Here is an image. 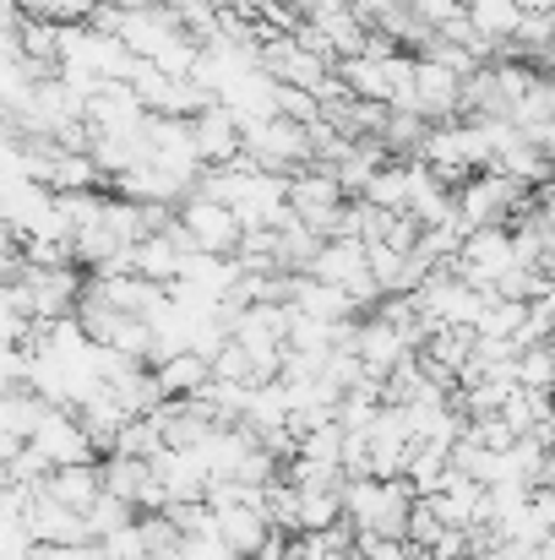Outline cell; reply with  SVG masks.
<instances>
[{"instance_id":"obj_7","label":"cell","mask_w":555,"mask_h":560,"mask_svg":"<svg viewBox=\"0 0 555 560\" xmlns=\"http://www.w3.org/2000/svg\"><path fill=\"white\" fill-rule=\"evenodd\" d=\"M349 201V190L338 186V175H327V170H300L294 180H289V207L305 218V229H327L333 223V212Z\"/></svg>"},{"instance_id":"obj_6","label":"cell","mask_w":555,"mask_h":560,"mask_svg":"<svg viewBox=\"0 0 555 560\" xmlns=\"http://www.w3.org/2000/svg\"><path fill=\"white\" fill-rule=\"evenodd\" d=\"M22 523H27V528H33V539H38V545H49V550H88V545H93L88 517H82V512H71V506H60L55 495H38V501L22 512Z\"/></svg>"},{"instance_id":"obj_28","label":"cell","mask_w":555,"mask_h":560,"mask_svg":"<svg viewBox=\"0 0 555 560\" xmlns=\"http://www.w3.org/2000/svg\"><path fill=\"white\" fill-rule=\"evenodd\" d=\"M408 5H414V11H419V16H425V22L436 27V33H441V27H447V22H452L458 11H463L458 0H408Z\"/></svg>"},{"instance_id":"obj_31","label":"cell","mask_w":555,"mask_h":560,"mask_svg":"<svg viewBox=\"0 0 555 560\" xmlns=\"http://www.w3.org/2000/svg\"><path fill=\"white\" fill-rule=\"evenodd\" d=\"M545 349H551V354H555V332H551V343H545Z\"/></svg>"},{"instance_id":"obj_14","label":"cell","mask_w":555,"mask_h":560,"mask_svg":"<svg viewBox=\"0 0 555 560\" xmlns=\"http://www.w3.org/2000/svg\"><path fill=\"white\" fill-rule=\"evenodd\" d=\"M159 386H164V397H196V392L212 386V360H201V354L185 349V354L159 365Z\"/></svg>"},{"instance_id":"obj_29","label":"cell","mask_w":555,"mask_h":560,"mask_svg":"<svg viewBox=\"0 0 555 560\" xmlns=\"http://www.w3.org/2000/svg\"><path fill=\"white\" fill-rule=\"evenodd\" d=\"M529 137L540 142V153L551 159V170H555V120H551V126H540V131H529Z\"/></svg>"},{"instance_id":"obj_9","label":"cell","mask_w":555,"mask_h":560,"mask_svg":"<svg viewBox=\"0 0 555 560\" xmlns=\"http://www.w3.org/2000/svg\"><path fill=\"white\" fill-rule=\"evenodd\" d=\"M294 311L311 316V322H327V327H344V322L360 316V305H355L349 289L322 283V278H311V272H300V283H294Z\"/></svg>"},{"instance_id":"obj_22","label":"cell","mask_w":555,"mask_h":560,"mask_svg":"<svg viewBox=\"0 0 555 560\" xmlns=\"http://www.w3.org/2000/svg\"><path fill=\"white\" fill-rule=\"evenodd\" d=\"M267 523H273V534H300V490L289 485V479H278V485H267Z\"/></svg>"},{"instance_id":"obj_5","label":"cell","mask_w":555,"mask_h":560,"mask_svg":"<svg viewBox=\"0 0 555 560\" xmlns=\"http://www.w3.org/2000/svg\"><path fill=\"white\" fill-rule=\"evenodd\" d=\"M33 446H38V452H44L55 468H82V463H99V441L88 435V424H82L71 408H55V413L38 424Z\"/></svg>"},{"instance_id":"obj_10","label":"cell","mask_w":555,"mask_h":560,"mask_svg":"<svg viewBox=\"0 0 555 560\" xmlns=\"http://www.w3.org/2000/svg\"><path fill=\"white\" fill-rule=\"evenodd\" d=\"M218 539L240 560H256L273 539V523H267L262 506H229V512H218Z\"/></svg>"},{"instance_id":"obj_13","label":"cell","mask_w":555,"mask_h":560,"mask_svg":"<svg viewBox=\"0 0 555 560\" xmlns=\"http://www.w3.org/2000/svg\"><path fill=\"white\" fill-rule=\"evenodd\" d=\"M44 186L55 190V196H71V190L109 186V175L99 170V159H93V153H55V164H49V180H44Z\"/></svg>"},{"instance_id":"obj_32","label":"cell","mask_w":555,"mask_h":560,"mask_svg":"<svg viewBox=\"0 0 555 560\" xmlns=\"http://www.w3.org/2000/svg\"><path fill=\"white\" fill-rule=\"evenodd\" d=\"M93 5H104V0H93Z\"/></svg>"},{"instance_id":"obj_18","label":"cell","mask_w":555,"mask_h":560,"mask_svg":"<svg viewBox=\"0 0 555 560\" xmlns=\"http://www.w3.org/2000/svg\"><path fill=\"white\" fill-rule=\"evenodd\" d=\"M360 201H370L375 212H408V159H392V164L370 180V190Z\"/></svg>"},{"instance_id":"obj_30","label":"cell","mask_w":555,"mask_h":560,"mask_svg":"<svg viewBox=\"0 0 555 560\" xmlns=\"http://www.w3.org/2000/svg\"><path fill=\"white\" fill-rule=\"evenodd\" d=\"M518 5H523V11H534V0H518Z\"/></svg>"},{"instance_id":"obj_12","label":"cell","mask_w":555,"mask_h":560,"mask_svg":"<svg viewBox=\"0 0 555 560\" xmlns=\"http://www.w3.org/2000/svg\"><path fill=\"white\" fill-rule=\"evenodd\" d=\"M366 272H370L366 240H333V245H322V256H316V267H311V278L338 283V289H355Z\"/></svg>"},{"instance_id":"obj_20","label":"cell","mask_w":555,"mask_h":560,"mask_svg":"<svg viewBox=\"0 0 555 560\" xmlns=\"http://www.w3.org/2000/svg\"><path fill=\"white\" fill-rule=\"evenodd\" d=\"M159 452H170L164 430H159L153 419H131V424L120 430V441H115V452H109V457H142V463H153Z\"/></svg>"},{"instance_id":"obj_2","label":"cell","mask_w":555,"mask_h":560,"mask_svg":"<svg viewBox=\"0 0 555 560\" xmlns=\"http://www.w3.org/2000/svg\"><path fill=\"white\" fill-rule=\"evenodd\" d=\"M523 212H534V186H523V180H512L501 170H485V175H474L469 186L458 190V223L469 234H479V229H512Z\"/></svg>"},{"instance_id":"obj_19","label":"cell","mask_w":555,"mask_h":560,"mask_svg":"<svg viewBox=\"0 0 555 560\" xmlns=\"http://www.w3.org/2000/svg\"><path fill=\"white\" fill-rule=\"evenodd\" d=\"M175 88H181V82H175V77H164L153 60H142V66H137V77H131V93L142 98V109H148V115H175Z\"/></svg>"},{"instance_id":"obj_4","label":"cell","mask_w":555,"mask_h":560,"mask_svg":"<svg viewBox=\"0 0 555 560\" xmlns=\"http://www.w3.org/2000/svg\"><path fill=\"white\" fill-rule=\"evenodd\" d=\"M414 98H419V115L430 126H452L463 120V77L436 66L430 55H414Z\"/></svg>"},{"instance_id":"obj_23","label":"cell","mask_w":555,"mask_h":560,"mask_svg":"<svg viewBox=\"0 0 555 560\" xmlns=\"http://www.w3.org/2000/svg\"><path fill=\"white\" fill-rule=\"evenodd\" d=\"M273 109L284 115V120H294V126H322V98L316 93H300V88H273Z\"/></svg>"},{"instance_id":"obj_3","label":"cell","mask_w":555,"mask_h":560,"mask_svg":"<svg viewBox=\"0 0 555 560\" xmlns=\"http://www.w3.org/2000/svg\"><path fill=\"white\" fill-rule=\"evenodd\" d=\"M181 223H185V234H190V245H196L201 256H240L245 223H240V212H234V207L190 196V201L181 207Z\"/></svg>"},{"instance_id":"obj_16","label":"cell","mask_w":555,"mask_h":560,"mask_svg":"<svg viewBox=\"0 0 555 560\" xmlns=\"http://www.w3.org/2000/svg\"><path fill=\"white\" fill-rule=\"evenodd\" d=\"M338 523H349L344 490H300V534H333Z\"/></svg>"},{"instance_id":"obj_11","label":"cell","mask_w":555,"mask_h":560,"mask_svg":"<svg viewBox=\"0 0 555 560\" xmlns=\"http://www.w3.org/2000/svg\"><path fill=\"white\" fill-rule=\"evenodd\" d=\"M44 495H55L60 506H71V512H93L99 501H104V463H82V468H55L49 474V485H44Z\"/></svg>"},{"instance_id":"obj_21","label":"cell","mask_w":555,"mask_h":560,"mask_svg":"<svg viewBox=\"0 0 555 560\" xmlns=\"http://www.w3.org/2000/svg\"><path fill=\"white\" fill-rule=\"evenodd\" d=\"M529 327V305H518V300H490V311L479 316V338H512L518 343V332Z\"/></svg>"},{"instance_id":"obj_8","label":"cell","mask_w":555,"mask_h":560,"mask_svg":"<svg viewBox=\"0 0 555 560\" xmlns=\"http://www.w3.org/2000/svg\"><path fill=\"white\" fill-rule=\"evenodd\" d=\"M311 22L322 27V38L338 49V60H349V55H366L370 44V22L349 5V0H322V5H311Z\"/></svg>"},{"instance_id":"obj_24","label":"cell","mask_w":555,"mask_h":560,"mask_svg":"<svg viewBox=\"0 0 555 560\" xmlns=\"http://www.w3.org/2000/svg\"><path fill=\"white\" fill-rule=\"evenodd\" d=\"M137 523V506H126V501H115V495H104L93 512H88V528H93V545H104L109 534H120V528H131Z\"/></svg>"},{"instance_id":"obj_27","label":"cell","mask_w":555,"mask_h":560,"mask_svg":"<svg viewBox=\"0 0 555 560\" xmlns=\"http://www.w3.org/2000/svg\"><path fill=\"white\" fill-rule=\"evenodd\" d=\"M447 534V523L436 517V506L430 501H414V517H408V545H419V550H436V539Z\"/></svg>"},{"instance_id":"obj_33","label":"cell","mask_w":555,"mask_h":560,"mask_svg":"<svg viewBox=\"0 0 555 560\" xmlns=\"http://www.w3.org/2000/svg\"><path fill=\"white\" fill-rule=\"evenodd\" d=\"M170 5H175V0H170Z\"/></svg>"},{"instance_id":"obj_26","label":"cell","mask_w":555,"mask_h":560,"mask_svg":"<svg viewBox=\"0 0 555 560\" xmlns=\"http://www.w3.org/2000/svg\"><path fill=\"white\" fill-rule=\"evenodd\" d=\"M469 435L479 441V446H490V452H512L523 435L507 424V413H490V419H469Z\"/></svg>"},{"instance_id":"obj_25","label":"cell","mask_w":555,"mask_h":560,"mask_svg":"<svg viewBox=\"0 0 555 560\" xmlns=\"http://www.w3.org/2000/svg\"><path fill=\"white\" fill-rule=\"evenodd\" d=\"M518 386H523V392H551L555 397V354L551 349H529V354L518 360Z\"/></svg>"},{"instance_id":"obj_15","label":"cell","mask_w":555,"mask_h":560,"mask_svg":"<svg viewBox=\"0 0 555 560\" xmlns=\"http://www.w3.org/2000/svg\"><path fill=\"white\" fill-rule=\"evenodd\" d=\"M447 479H452V452H441V446H414L408 490H414L419 501H430L436 490H447Z\"/></svg>"},{"instance_id":"obj_1","label":"cell","mask_w":555,"mask_h":560,"mask_svg":"<svg viewBox=\"0 0 555 560\" xmlns=\"http://www.w3.org/2000/svg\"><path fill=\"white\" fill-rule=\"evenodd\" d=\"M414 490L408 479H349L344 485V512L360 534L375 539H408V517H414Z\"/></svg>"},{"instance_id":"obj_17","label":"cell","mask_w":555,"mask_h":560,"mask_svg":"<svg viewBox=\"0 0 555 560\" xmlns=\"http://www.w3.org/2000/svg\"><path fill=\"white\" fill-rule=\"evenodd\" d=\"M469 16H474V27H479L485 38H496V44H512L529 11H523L518 0H474V5H469Z\"/></svg>"}]
</instances>
